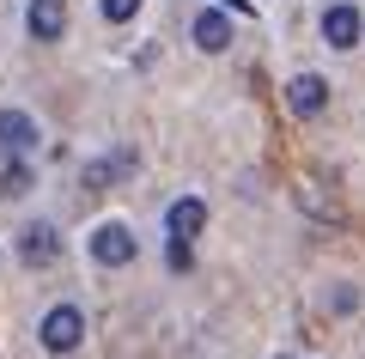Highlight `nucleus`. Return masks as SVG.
<instances>
[{
  "instance_id": "f257e3e1",
  "label": "nucleus",
  "mask_w": 365,
  "mask_h": 359,
  "mask_svg": "<svg viewBox=\"0 0 365 359\" xmlns=\"http://www.w3.org/2000/svg\"><path fill=\"white\" fill-rule=\"evenodd\" d=\"M37 335H43V347H49V353H73L79 335H86V317H79L73 305H55L49 317L37 323Z\"/></svg>"
},
{
  "instance_id": "f03ea898",
  "label": "nucleus",
  "mask_w": 365,
  "mask_h": 359,
  "mask_svg": "<svg viewBox=\"0 0 365 359\" xmlns=\"http://www.w3.org/2000/svg\"><path fill=\"white\" fill-rule=\"evenodd\" d=\"M134 250H140V244H134V231H128V226H116V219H104V226L91 231V256L104 262V268H122V262H134Z\"/></svg>"
},
{
  "instance_id": "7ed1b4c3",
  "label": "nucleus",
  "mask_w": 365,
  "mask_h": 359,
  "mask_svg": "<svg viewBox=\"0 0 365 359\" xmlns=\"http://www.w3.org/2000/svg\"><path fill=\"white\" fill-rule=\"evenodd\" d=\"M0 153H6V165H19L25 153H37V122H31L25 110H0Z\"/></svg>"
},
{
  "instance_id": "20e7f679",
  "label": "nucleus",
  "mask_w": 365,
  "mask_h": 359,
  "mask_svg": "<svg viewBox=\"0 0 365 359\" xmlns=\"http://www.w3.org/2000/svg\"><path fill=\"white\" fill-rule=\"evenodd\" d=\"M359 31H365V19L353 13L347 0L323 13V43H329V49H353V43H359Z\"/></svg>"
},
{
  "instance_id": "39448f33",
  "label": "nucleus",
  "mask_w": 365,
  "mask_h": 359,
  "mask_svg": "<svg viewBox=\"0 0 365 359\" xmlns=\"http://www.w3.org/2000/svg\"><path fill=\"white\" fill-rule=\"evenodd\" d=\"M287 103H292V116H323L329 79H323V74H299V79L287 86Z\"/></svg>"
},
{
  "instance_id": "423d86ee",
  "label": "nucleus",
  "mask_w": 365,
  "mask_h": 359,
  "mask_svg": "<svg viewBox=\"0 0 365 359\" xmlns=\"http://www.w3.org/2000/svg\"><path fill=\"white\" fill-rule=\"evenodd\" d=\"M165 226H170V238H177V244H189V238L207 226V207H201V195H182V201H170Z\"/></svg>"
},
{
  "instance_id": "0eeeda50",
  "label": "nucleus",
  "mask_w": 365,
  "mask_h": 359,
  "mask_svg": "<svg viewBox=\"0 0 365 359\" xmlns=\"http://www.w3.org/2000/svg\"><path fill=\"white\" fill-rule=\"evenodd\" d=\"M19 256H25L31 268L55 262V256H61V238H55V226H25V238H19Z\"/></svg>"
},
{
  "instance_id": "6e6552de",
  "label": "nucleus",
  "mask_w": 365,
  "mask_h": 359,
  "mask_svg": "<svg viewBox=\"0 0 365 359\" xmlns=\"http://www.w3.org/2000/svg\"><path fill=\"white\" fill-rule=\"evenodd\" d=\"M61 31H67V6H61V0H31V37L55 43Z\"/></svg>"
},
{
  "instance_id": "1a4fd4ad",
  "label": "nucleus",
  "mask_w": 365,
  "mask_h": 359,
  "mask_svg": "<svg viewBox=\"0 0 365 359\" xmlns=\"http://www.w3.org/2000/svg\"><path fill=\"white\" fill-rule=\"evenodd\" d=\"M195 43L220 55L225 43H232V19H225V13H201V19H195Z\"/></svg>"
},
{
  "instance_id": "9d476101",
  "label": "nucleus",
  "mask_w": 365,
  "mask_h": 359,
  "mask_svg": "<svg viewBox=\"0 0 365 359\" xmlns=\"http://www.w3.org/2000/svg\"><path fill=\"white\" fill-rule=\"evenodd\" d=\"M299 201L311 207L317 219H335V213H341V207H335V195H323V189H317V183H299Z\"/></svg>"
},
{
  "instance_id": "9b49d317",
  "label": "nucleus",
  "mask_w": 365,
  "mask_h": 359,
  "mask_svg": "<svg viewBox=\"0 0 365 359\" xmlns=\"http://www.w3.org/2000/svg\"><path fill=\"white\" fill-rule=\"evenodd\" d=\"M25 189H31V165L19 158V165H6V171H0V195H25Z\"/></svg>"
},
{
  "instance_id": "f8f14e48",
  "label": "nucleus",
  "mask_w": 365,
  "mask_h": 359,
  "mask_svg": "<svg viewBox=\"0 0 365 359\" xmlns=\"http://www.w3.org/2000/svg\"><path fill=\"white\" fill-rule=\"evenodd\" d=\"M140 13V0H104V19L110 25H122V19H134Z\"/></svg>"
},
{
  "instance_id": "ddd939ff",
  "label": "nucleus",
  "mask_w": 365,
  "mask_h": 359,
  "mask_svg": "<svg viewBox=\"0 0 365 359\" xmlns=\"http://www.w3.org/2000/svg\"><path fill=\"white\" fill-rule=\"evenodd\" d=\"M189 262H195V256H189V244H177V238H170V268L182 274V268H189Z\"/></svg>"
}]
</instances>
